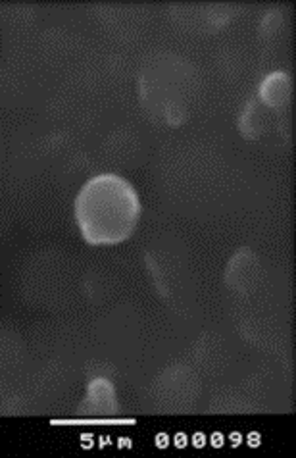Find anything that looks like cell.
Returning a JSON list of instances; mask_svg holds the SVG:
<instances>
[{
  "label": "cell",
  "mask_w": 296,
  "mask_h": 458,
  "mask_svg": "<svg viewBox=\"0 0 296 458\" xmlns=\"http://www.w3.org/2000/svg\"><path fill=\"white\" fill-rule=\"evenodd\" d=\"M139 218V193L122 175H95L75 199V222L89 245L123 243L133 235Z\"/></svg>",
  "instance_id": "1"
}]
</instances>
